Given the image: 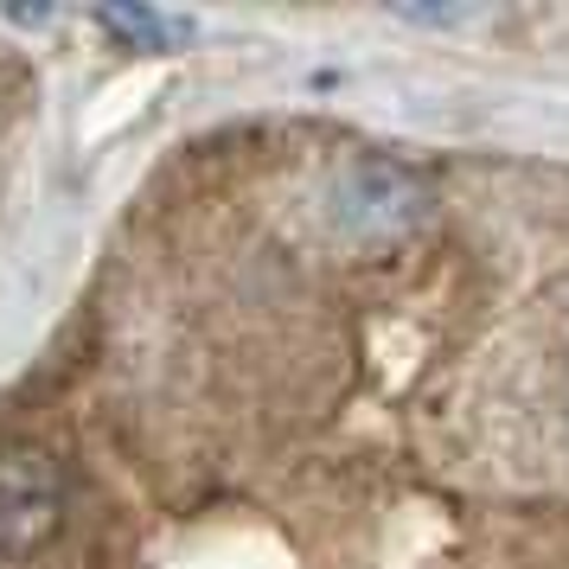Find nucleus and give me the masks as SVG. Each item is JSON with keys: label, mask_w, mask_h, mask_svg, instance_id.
Segmentation results:
<instances>
[{"label": "nucleus", "mask_w": 569, "mask_h": 569, "mask_svg": "<svg viewBox=\"0 0 569 569\" xmlns=\"http://www.w3.org/2000/svg\"><path fill=\"white\" fill-rule=\"evenodd\" d=\"M109 32H129L134 46H160V39H180L186 20H167V13H134V7H109V13H97Z\"/></svg>", "instance_id": "3"}, {"label": "nucleus", "mask_w": 569, "mask_h": 569, "mask_svg": "<svg viewBox=\"0 0 569 569\" xmlns=\"http://www.w3.org/2000/svg\"><path fill=\"white\" fill-rule=\"evenodd\" d=\"M339 224L352 237H397L410 231V218L422 211V186L390 167V160H359L346 180H339Z\"/></svg>", "instance_id": "2"}, {"label": "nucleus", "mask_w": 569, "mask_h": 569, "mask_svg": "<svg viewBox=\"0 0 569 569\" xmlns=\"http://www.w3.org/2000/svg\"><path fill=\"white\" fill-rule=\"evenodd\" d=\"M64 525V473L58 461L13 448L0 455V550L7 557H27Z\"/></svg>", "instance_id": "1"}]
</instances>
